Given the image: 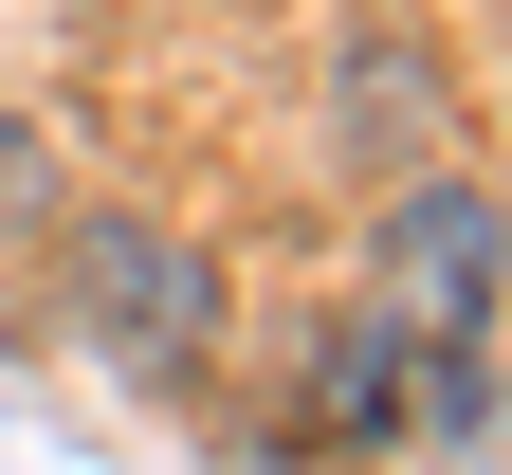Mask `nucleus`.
I'll list each match as a JSON object with an SVG mask.
<instances>
[{
    "label": "nucleus",
    "mask_w": 512,
    "mask_h": 475,
    "mask_svg": "<svg viewBox=\"0 0 512 475\" xmlns=\"http://www.w3.org/2000/svg\"><path fill=\"white\" fill-rule=\"evenodd\" d=\"M55 293H74V348L147 366V384H183V366L220 348V256L183 238V220H147V201H92V220L55 238Z\"/></svg>",
    "instance_id": "1"
},
{
    "label": "nucleus",
    "mask_w": 512,
    "mask_h": 475,
    "mask_svg": "<svg viewBox=\"0 0 512 475\" xmlns=\"http://www.w3.org/2000/svg\"><path fill=\"white\" fill-rule=\"evenodd\" d=\"M366 293L403 348H494V311H512V201L476 165H403L384 183V238H366Z\"/></svg>",
    "instance_id": "2"
},
{
    "label": "nucleus",
    "mask_w": 512,
    "mask_h": 475,
    "mask_svg": "<svg viewBox=\"0 0 512 475\" xmlns=\"http://www.w3.org/2000/svg\"><path fill=\"white\" fill-rule=\"evenodd\" d=\"M330 147H366L384 183L439 165V74H421V37H348V55H330Z\"/></svg>",
    "instance_id": "3"
},
{
    "label": "nucleus",
    "mask_w": 512,
    "mask_h": 475,
    "mask_svg": "<svg viewBox=\"0 0 512 475\" xmlns=\"http://www.w3.org/2000/svg\"><path fill=\"white\" fill-rule=\"evenodd\" d=\"M311 421H403V329H330V366H311Z\"/></svg>",
    "instance_id": "4"
},
{
    "label": "nucleus",
    "mask_w": 512,
    "mask_h": 475,
    "mask_svg": "<svg viewBox=\"0 0 512 475\" xmlns=\"http://www.w3.org/2000/svg\"><path fill=\"white\" fill-rule=\"evenodd\" d=\"M19 201H37V128L0 110V220H19Z\"/></svg>",
    "instance_id": "5"
}]
</instances>
